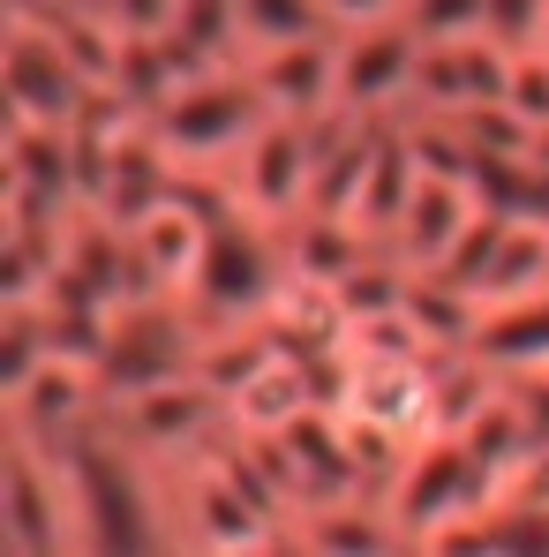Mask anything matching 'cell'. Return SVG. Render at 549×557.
Segmentation results:
<instances>
[{"label": "cell", "mask_w": 549, "mask_h": 557, "mask_svg": "<svg viewBox=\"0 0 549 557\" xmlns=\"http://www.w3.org/2000/svg\"><path fill=\"white\" fill-rule=\"evenodd\" d=\"M264 121H272V106H264V91H257L249 61L196 69V76H182L174 91L144 113V128L166 144L174 166H211V174H219V166H226Z\"/></svg>", "instance_id": "obj_1"}, {"label": "cell", "mask_w": 549, "mask_h": 557, "mask_svg": "<svg viewBox=\"0 0 549 557\" xmlns=\"http://www.w3.org/2000/svg\"><path fill=\"white\" fill-rule=\"evenodd\" d=\"M309 182H316V121H286V113H272L219 166V188L234 196V211H249L264 226H294L309 211Z\"/></svg>", "instance_id": "obj_2"}, {"label": "cell", "mask_w": 549, "mask_h": 557, "mask_svg": "<svg viewBox=\"0 0 549 557\" xmlns=\"http://www.w3.org/2000/svg\"><path fill=\"white\" fill-rule=\"evenodd\" d=\"M8 550L46 557V550H84V497L76 474L53 445L8 437V505H0Z\"/></svg>", "instance_id": "obj_3"}, {"label": "cell", "mask_w": 549, "mask_h": 557, "mask_svg": "<svg viewBox=\"0 0 549 557\" xmlns=\"http://www.w3.org/2000/svg\"><path fill=\"white\" fill-rule=\"evenodd\" d=\"M422 30L407 15H376L339 30V113L354 121H391L414 91V61H422Z\"/></svg>", "instance_id": "obj_4"}, {"label": "cell", "mask_w": 549, "mask_h": 557, "mask_svg": "<svg viewBox=\"0 0 549 557\" xmlns=\"http://www.w3.org/2000/svg\"><path fill=\"white\" fill-rule=\"evenodd\" d=\"M98 76L30 15H8V121H76Z\"/></svg>", "instance_id": "obj_5"}, {"label": "cell", "mask_w": 549, "mask_h": 557, "mask_svg": "<svg viewBox=\"0 0 549 557\" xmlns=\"http://www.w3.org/2000/svg\"><path fill=\"white\" fill-rule=\"evenodd\" d=\"M504 69H512V46L489 38V30L429 38L422 61H414V91H407L399 113H466V106H489V98H504Z\"/></svg>", "instance_id": "obj_6"}, {"label": "cell", "mask_w": 549, "mask_h": 557, "mask_svg": "<svg viewBox=\"0 0 549 557\" xmlns=\"http://www.w3.org/2000/svg\"><path fill=\"white\" fill-rule=\"evenodd\" d=\"M474 211H482V196H474V174H437V166H422V182L407 196V211H399V226H391V257L407 264V272H445L452 264V249L466 242V226H474Z\"/></svg>", "instance_id": "obj_7"}, {"label": "cell", "mask_w": 549, "mask_h": 557, "mask_svg": "<svg viewBox=\"0 0 549 557\" xmlns=\"http://www.w3.org/2000/svg\"><path fill=\"white\" fill-rule=\"evenodd\" d=\"M257 91L272 113L286 121H316L339 106V30H309V38H278V46H257L241 53Z\"/></svg>", "instance_id": "obj_8"}, {"label": "cell", "mask_w": 549, "mask_h": 557, "mask_svg": "<svg viewBox=\"0 0 549 557\" xmlns=\"http://www.w3.org/2000/svg\"><path fill=\"white\" fill-rule=\"evenodd\" d=\"M549 286V219H504V242L489 257V272L474 286L482 309H504V301H527Z\"/></svg>", "instance_id": "obj_9"}, {"label": "cell", "mask_w": 549, "mask_h": 557, "mask_svg": "<svg viewBox=\"0 0 549 557\" xmlns=\"http://www.w3.org/2000/svg\"><path fill=\"white\" fill-rule=\"evenodd\" d=\"M241 8V46H278V38H309V30H332L324 0H234Z\"/></svg>", "instance_id": "obj_10"}, {"label": "cell", "mask_w": 549, "mask_h": 557, "mask_svg": "<svg viewBox=\"0 0 549 557\" xmlns=\"http://www.w3.org/2000/svg\"><path fill=\"white\" fill-rule=\"evenodd\" d=\"M504 106L520 121L549 128V38L542 46H512V69H504Z\"/></svg>", "instance_id": "obj_11"}, {"label": "cell", "mask_w": 549, "mask_h": 557, "mask_svg": "<svg viewBox=\"0 0 549 557\" xmlns=\"http://www.w3.org/2000/svg\"><path fill=\"white\" fill-rule=\"evenodd\" d=\"M482 30L504 46H542L549 38V0H482Z\"/></svg>", "instance_id": "obj_12"}, {"label": "cell", "mask_w": 549, "mask_h": 557, "mask_svg": "<svg viewBox=\"0 0 549 557\" xmlns=\"http://www.w3.org/2000/svg\"><path fill=\"white\" fill-rule=\"evenodd\" d=\"M407 23L422 38H459V30H482V0H407Z\"/></svg>", "instance_id": "obj_13"}, {"label": "cell", "mask_w": 549, "mask_h": 557, "mask_svg": "<svg viewBox=\"0 0 549 557\" xmlns=\"http://www.w3.org/2000/svg\"><path fill=\"white\" fill-rule=\"evenodd\" d=\"M332 30H354V23H376V15H407V0H324Z\"/></svg>", "instance_id": "obj_14"}]
</instances>
